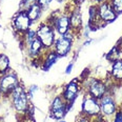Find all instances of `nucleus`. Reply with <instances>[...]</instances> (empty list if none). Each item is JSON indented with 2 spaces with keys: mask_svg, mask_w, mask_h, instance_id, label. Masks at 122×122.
Returning <instances> with one entry per match:
<instances>
[{
  "mask_svg": "<svg viewBox=\"0 0 122 122\" xmlns=\"http://www.w3.org/2000/svg\"><path fill=\"white\" fill-rule=\"evenodd\" d=\"M30 96L27 94V90L24 87L22 83L17 86L14 91L12 92L11 96H10V100H11L12 106L15 110L17 114L19 115L25 116L27 113V110L30 108Z\"/></svg>",
  "mask_w": 122,
  "mask_h": 122,
  "instance_id": "1",
  "label": "nucleus"
},
{
  "mask_svg": "<svg viewBox=\"0 0 122 122\" xmlns=\"http://www.w3.org/2000/svg\"><path fill=\"white\" fill-rule=\"evenodd\" d=\"M45 21L54 26L56 34L59 36L67 34L71 32V22H70V14L68 11H57L54 12Z\"/></svg>",
  "mask_w": 122,
  "mask_h": 122,
  "instance_id": "2",
  "label": "nucleus"
},
{
  "mask_svg": "<svg viewBox=\"0 0 122 122\" xmlns=\"http://www.w3.org/2000/svg\"><path fill=\"white\" fill-rule=\"evenodd\" d=\"M36 33H37V37L41 41L44 49L46 51L52 50L55 44L56 39H57L54 26L52 24H50L47 21H43L40 24H38Z\"/></svg>",
  "mask_w": 122,
  "mask_h": 122,
  "instance_id": "3",
  "label": "nucleus"
},
{
  "mask_svg": "<svg viewBox=\"0 0 122 122\" xmlns=\"http://www.w3.org/2000/svg\"><path fill=\"white\" fill-rule=\"evenodd\" d=\"M84 87L86 95L97 100H100L104 95L111 92L110 85L107 84L106 80L100 79V78H88Z\"/></svg>",
  "mask_w": 122,
  "mask_h": 122,
  "instance_id": "4",
  "label": "nucleus"
},
{
  "mask_svg": "<svg viewBox=\"0 0 122 122\" xmlns=\"http://www.w3.org/2000/svg\"><path fill=\"white\" fill-rule=\"evenodd\" d=\"M77 35H75L71 30L67 34L63 35V36H59L56 39L55 44L53 46V51L57 54L59 58L61 57H66V56L71 53L74 45V40Z\"/></svg>",
  "mask_w": 122,
  "mask_h": 122,
  "instance_id": "5",
  "label": "nucleus"
},
{
  "mask_svg": "<svg viewBox=\"0 0 122 122\" xmlns=\"http://www.w3.org/2000/svg\"><path fill=\"white\" fill-rule=\"evenodd\" d=\"M21 81H20L18 75L13 70L9 71L7 73L0 76V88H1L3 98H10L12 92L18 86Z\"/></svg>",
  "mask_w": 122,
  "mask_h": 122,
  "instance_id": "6",
  "label": "nucleus"
},
{
  "mask_svg": "<svg viewBox=\"0 0 122 122\" xmlns=\"http://www.w3.org/2000/svg\"><path fill=\"white\" fill-rule=\"evenodd\" d=\"M73 105L68 104L64 98L60 95H57L53 98L52 102H51V107H50V116L54 120H61L65 117L67 112L71 110Z\"/></svg>",
  "mask_w": 122,
  "mask_h": 122,
  "instance_id": "7",
  "label": "nucleus"
},
{
  "mask_svg": "<svg viewBox=\"0 0 122 122\" xmlns=\"http://www.w3.org/2000/svg\"><path fill=\"white\" fill-rule=\"evenodd\" d=\"M11 24H12L14 32L21 37L30 29H32L33 22L29 18L26 12L23 11V10H20V11H18L12 17Z\"/></svg>",
  "mask_w": 122,
  "mask_h": 122,
  "instance_id": "8",
  "label": "nucleus"
},
{
  "mask_svg": "<svg viewBox=\"0 0 122 122\" xmlns=\"http://www.w3.org/2000/svg\"><path fill=\"white\" fill-rule=\"evenodd\" d=\"M99 103H100L101 114L105 117L106 120L113 118L119 108V103H117L115 95L111 92H108L106 95H104L99 100Z\"/></svg>",
  "mask_w": 122,
  "mask_h": 122,
  "instance_id": "9",
  "label": "nucleus"
},
{
  "mask_svg": "<svg viewBox=\"0 0 122 122\" xmlns=\"http://www.w3.org/2000/svg\"><path fill=\"white\" fill-rule=\"evenodd\" d=\"M83 116L87 117V118H94V117L98 116L101 114L100 110V103L99 100L91 97L88 95H84L82 100V104H81V113Z\"/></svg>",
  "mask_w": 122,
  "mask_h": 122,
  "instance_id": "10",
  "label": "nucleus"
},
{
  "mask_svg": "<svg viewBox=\"0 0 122 122\" xmlns=\"http://www.w3.org/2000/svg\"><path fill=\"white\" fill-rule=\"evenodd\" d=\"M81 88H82V84H81L80 79H78V78L74 79L63 87L62 92H61V96L64 98V100L68 104L73 105L75 100L79 96Z\"/></svg>",
  "mask_w": 122,
  "mask_h": 122,
  "instance_id": "11",
  "label": "nucleus"
},
{
  "mask_svg": "<svg viewBox=\"0 0 122 122\" xmlns=\"http://www.w3.org/2000/svg\"><path fill=\"white\" fill-rule=\"evenodd\" d=\"M68 11L70 14V22H71V30L75 35H78L83 30V20L82 14L80 12V6H73L71 7V11Z\"/></svg>",
  "mask_w": 122,
  "mask_h": 122,
  "instance_id": "12",
  "label": "nucleus"
},
{
  "mask_svg": "<svg viewBox=\"0 0 122 122\" xmlns=\"http://www.w3.org/2000/svg\"><path fill=\"white\" fill-rule=\"evenodd\" d=\"M98 6V15H99V18H100L101 22L103 24H108L111 22L115 21L116 18L118 16L116 15V13L114 12L113 7L110 4V2L107 1H104L100 4H97Z\"/></svg>",
  "mask_w": 122,
  "mask_h": 122,
  "instance_id": "13",
  "label": "nucleus"
},
{
  "mask_svg": "<svg viewBox=\"0 0 122 122\" xmlns=\"http://www.w3.org/2000/svg\"><path fill=\"white\" fill-rule=\"evenodd\" d=\"M27 52V55H29L30 59H43V56H44L46 50L44 49L43 44L41 43V41L39 40V38L36 37L34 40H33L30 43L26 45L24 47Z\"/></svg>",
  "mask_w": 122,
  "mask_h": 122,
  "instance_id": "14",
  "label": "nucleus"
},
{
  "mask_svg": "<svg viewBox=\"0 0 122 122\" xmlns=\"http://www.w3.org/2000/svg\"><path fill=\"white\" fill-rule=\"evenodd\" d=\"M110 78L114 83L122 84V59H117L112 63Z\"/></svg>",
  "mask_w": 122,
  "mask_h": 122,
  "instance_id": "15",
  "label": "nucleus"
},
{
  "mask_svg": "<svg viewBox=\"0 0 122 122\" xmlns=\"http://www.w3.org/2000/svg\"><path fill=\"white\" fill-rule=\"evenodd\" d=\"M58 58L59 57H58L57 54H56L53 50L46 51L44 56H43V59H42V64H41L42 71H49L50 68L56 63V61L58 60Z\"/></svg>",
  "mask_w": 122,
  "mask_h": 122,
  "instance_id": "16",
  "label": "nucleus"
},
{
  "mask_svg": "<svg viewBox=\"0 0 122 122\" xmlns=\"http://www.w3.org/2000/svg\"><path fill=\"white\" fill-rule=\"evenodd\" d=\"M42 11H43V9L38 3H36V2L33 3L32 5H30L26 10H25V12H26L29 18L30 19V21L33 22V24L36 23L38 20L41 18Z\"/></svg>",
  "mask_w": 122,
  "mask_h": 122,
  "instance_id": "17",
  "label": "nucleus"
},
{
  "mask_svg": "<svg viewBox=\"0 0 122 122\" xmlns=\"http://www.w3.org/2000/svg\"><path fill=\"white\" fill-rule=\"evenodd\" d=\"M11 63L10 58L5 54H0V76L11 71Z\"/></svg>",
  "mask_w": 122,
  "mask_h": 122,
  "instance_id": "18",
  "label": "nucleus"
},
{
  "mask_svg": "<svg viewBox=\"0 0 122 122\" xmlns=\"http://www.w3.org/2000/svg\"><path fill=\"white\" fill-rule=\"evenodd\" d=\"M117 16L122 14V0H108Z\"/></svg>",
  "mask_w": 122,
  "mask_h": 122,
  "instance_id": "19",
  "label": "nucleus"
},
{
  "mask_svg": "<svg viewBox=\"0 0 122 122\" xmlns=\"http://www.w3.org/2000/svg\"><path fill=\"white\" fill-rule=\"evenodd\" d=\"M36 2V0H21V2H20V10H25L27 9L30 5H32L33 3H35Z\"/></svg>",
  "mask_w": 122,
  "mask_h": 122,
  "instance_id": "20",
  "label": "nucleus"
},
{
  "mask_svg": "<svg viewBox=\"0 0 122 122\" xmlns=\"http://www.w3.org/2000/svg\"><path fill=\"white\" fill-rule=\"evenodd\" d=\"M113 122H122V108L119 106L118 111L113 117Z\"/></svg>",
  "mask_w": 122,
  "mask_h": 122,
  "instance_id": "21",
  "label": "nucleus"
},
{
  "mask_svg": "<svg viewBox=\"0 0 122 122\" xmlns=\"http://www.w3.org/2000/svg\"><path fill=\"white\" fill-rule=\"evenodd\" d=\"M53 2V0H36V3H38L42 9H45Z\"/></svg>",
  "mask_w": 122,
  "mask_h": 122,
  "instance_id": "22",
  "label": "nucleus"
},
{
  "mask_svg": "<svg viewBox=\"0 0 122 122\" xmlns=\"http://www.w3.org/2000/svg\"><path fill=\"white\" fill-rule=\"evenodd\" d=\"M75 122H92V120H91V118H87V117L83 116L82 114H79V116L77 117Z\"/></svg>",
  "mask_w": 122,
  "mask_h": 122,
  "instance_id": "23",
  "label": "nucleus"
},
{
  "mask_svg": "<svg viewBox=\"0 0 122 122\" xmlns=\"http://www.w3.org/2000/svg\"><path fill=\"white\" fill-rule=\"evenodd\" d=\"M85 0H71V5L73 6H80Z\"/></svg>",
  "mask_w": 122,
  "mask_h": 122,
  "instance_id": "24",
  "label": "nucleus"
},
{
  "mask_svg": "<svg viewBox=\"0 0 122 122\" xmlns=\"http://www.w3.org/2000/svg\"><path fill=\"white\" fill-rule=\"evenodd\" d=\"M37 90H38V87H37L36 85H32V86H30V87L29 88V90H27V94H29V96H30V97H32V96H33V94H34V93H35V92H36Z\"/></svg>",
  "mask_w": 122,
  "mask_h": 122,
  "instance_id": "25",
  "label": "nucleus"
},
{
  "mask_svg": "<svg viewBox=\"0 0 122 122\" xmlns=\"http://www.w3.org/2000/svg\"><path fill=\"white\" fill-rule=\"evenodd\" d=\"M73 66H74V62H71L70 64L67 65V67H66V70H65V74H71L72 73V70H73Z\"/></svg>",
  "mask_w": 122,
  "mask_h": 122,
  "instance_id": "26",
  "label": "nucleus"
},
{
  "mask_svg": "<svg viewBox=\"0 0 122 122\" xmlns=\"http://www.w3.org/2000/svg\"><path fill=\"white\" fill-rule=\"evenodd\" d=\"M92 1H93V3H95V4H100L104 1H107V0H92Z\"/></svg>",
  "mask_w": 122,
  "mask_h": 122,
  "instance_id": "27",
  "label": "nucleus"
},
{
  "mask_svg": "<svg viewBox=\"0 0 122 122\" xmlns=\"http://www.w3.org/2000/svg\"><path fill=\"white\" fill-rule=\"evenodd\" d=\"M3 99V95H2V92H1V88H0V101Z\"/></svg>",
  "mask_w": 122,
  "mask_h": 122,
  "instance_id": "28",
  "label": "nucleus"
},
{
  "mask_svg": "<svg viewBox=\"0 0 122 122\" xmlns=\"http://www.w3.org/2000/svg\"><path fill=\"white\" fill-rule=\"evenodd\" d=\"M57 122H67V121H65V120H63V119H61V120H58Z\"/></svg>",
  "mask_w": 122,
  "mask_h": 122,
  "instance_id": "29",
  "label": "nucleus"
},
{
  "mask_svg": "<svg viewBox=\"0 0 122 122\" xmlns=\"http://www.w3.org/2000/svg\"><path fill=\"white\" fill-rule=\"evenodd\" d=\"M119 106H120V107L122 108V101H121V103H120V104H119Z\"/></svg>",
  "mask_w": 122,
  "mask_h": 122,
  "instance_id": "30",
  "label": "nucleus"
},
{
  "mask_svg": "<svg viewBox=\"0 0 122 122\" xmlns=\"http://www.w3.org/2000/svg\"><path fill=\"white\" fill-rule=\"evenodd\" d=\"M0 122H3V121H2V120H1V119H0Z\"/></svg>",
  "mask_w": 122,
  "mask_h": 122,
  "instance_id": "31",
  "label": "nucleus"
}]
</instances>
